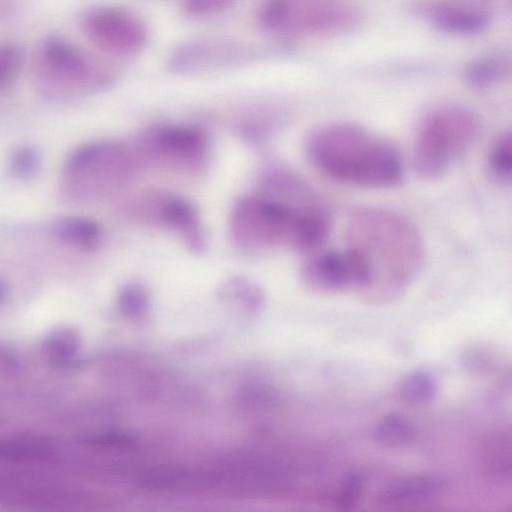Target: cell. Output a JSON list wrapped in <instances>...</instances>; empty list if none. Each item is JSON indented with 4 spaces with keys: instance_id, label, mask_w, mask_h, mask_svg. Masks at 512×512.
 Here are the masks:
<instances>
[{
    "instance_id": "1",
    "label": "cell",
    "mask_w": 512,
    "mask_h": 512,
    "mask_svg": "<svg viewBox=\"0 0 512 512\" xmlns=\"http://www.w3.org/2000/svg\"><path fill=\"white\" fill-rule=\"evenodd\" d=\"M346 246L368 273L367 290L378 294L402 289L425 260L424 242L415 225L402 214L382 207H361L350 215Z\"/></svg>"
},
{
    "instance_id": "2",
    "label": "cell",
    "mask_w": 512,
    "mask_h": 512,
    "mask_svg": "<svg viewBox=\"0 0 512 512\" xmlns=\"http://www.w3.org/2000/svg\"><path fill=\"white\" fill-rule=\"evenodd\" d=\"M305 150L316 169L342 183L388 189L404 178L397 148L354 123L330 122L314 128L306 138Z\"/></svg>"
},
{
    "instance_id": "3",
    "label": "cell",
    "mask_w": 512,
    "mask_h": 512,
    "mask_svg": "<svg viewBox=\"0 0 512 512\" xmlns=\"http://www.w3.org/2000/svg\"><path fill=\"white\" fill-rule=\"evenodd\" d=\"M479 131L472 111L446 105L431 111L421 123L414 145L413 165L425 180L446 174L471 147Z\"/></svg>"
},
{
    "instance_id": "4",
    "label": "cell",
    "mask_w": 512,
    "mask_h": 512,
    "mask_svg": "<svg viewBox=\"0 0 512 512\" xmlns=\"http://www.w3.org/2000/svg\"><path fill=\"white\" fill-rule=\"evenodd\" d=\"M256 17L262 31L278 37L343 33L360 22L350 0H264Z\"/></svg>"
},
{
    "instance_id": "5",
    "label": "cell",
    "mask_w": 512,
    "mask_h": 512,
    "mask_svg": "<svg viewBox=\"0 0 512 512\" xmlns=\"http://www.w3.org/2000/svg\"><path fill=\"white\" fill-rule=\"evenodd\" d=\"M135 149L118 141H97L76 148L65 162V173L81 182L84 194L104 196L118 190L136 173Z\"/></svg>"
},
{
    "instance_id": "6",
    "label": "cell",
    "mask_w": 512,
    "mask_h": 512,
    "mask_svg": "<svg viewBox=\"0 0 512 512\" xmlns=\"http://www.w3.org/2000/svg\"><path fill=\"white\" fill-rule=\"evenodd\" d=\"M36 68L42 78L64 87L100 90L115 80L114 73L73 43L49 37L41 43Z\"/></svg>"
},
{
    "instance_id": "7",
    "label": "cell",
    "mask_w": 512,
    "mask_h": 512,
    "mask_svg": "<svg viewBox=\"0 0 512 512\" xmlns=\"http://www.w3.org/2000/svg\"><path fill=\"white\" fill-rule=\"evenodd\" d=\"M79 25L87 39L103 53L130 58L148 42L145 24L131 11L113 5H94L83 10Z\"/></svg>"
},
{
    "instance_id": "8",
    "label": "cell",
    "mask_w": 512,
    "mask_h": 512,
    "mask_svg": "<svg viewBox=\"0 0 512 512\" xmlns=\"http://www.w3.org/2000/svg\"><path fill=\"white\" fill-rule=\"evenodd\" d=\"M263 55L256 46L227 38H196L176 46L167 59L170 72L183 76L235 69Z\"/></svg>"
},
{
    "instance_id": "9",
    "label": "cell",
    "mask_w": 512,
    "mask_h": 512,
    "mask_svg": "<svg viewBox=\"0 0 512 512\" xmlns=\"http://www.w3.org/2000/svg\"><path fill=\"white\" fill-rule=\"evenodd\" d=\"M135 151L140 162L196 172L206 163L208 140L205 133L195 126L159 125L142 135Z\"/></svg>"
},
{
    "instance_id": "10",
    "label": "cell",
    "mask_w": 512,
    "mask_h": 512,
    "mask_svg": "<svg viewBox=\"0 0 512 512\" xmlns=\"http://www.w3.org/2000/svg\"><path fill=\"white\" fill-rule=\"evenodd\" d=\"M132 218L173 230L192 252L206 248V237L195 207L183 197L167 192L140 196L129 205Z\"/></svg>"
},
{
    "instance_id": "11",
    "label": "cell",
    "mask_w": 512,
    "mask_h": 512,
    "mask_svg": "<svg viewBox=\"0 0 512 512\" xmlns=\"http://www.w3.org/2000/svg\"><path fill=\"white\" fill-rule=\"evenodd\" d=\"M307 286L320 292H341L349 289L367 290V271L349 247L342 250L313 251L301 270Z\"/></svg>"
},
{
    "instance_id": "12",
    "label": "cell",
    "mask_w": 512,
    "mask_h": 512,
    "mask_svg": "<svg viewBox=\"0 0 512 512\" xmlns=\"http://www.w3.org/2000/svg\"><path fill=\"white\" fill-rule=\"evenodd\" d=\"M420 9L438 29L455 35L479 34L490 22L485 8L468 1L442 0L427 3Z\"/></svg>"
},
{
    "instance_id": "13",
    "label": "cell",
    "mask_w": 512,
    "mask_h": 512,
    "mask_svg": "<svg viewBox=\"0 0 512 512\" xmlns=\"http://www.w3.org/2000/svg\"><path fill=\"white\" fill-rule=\"evenodd\" d=\"M447 479L438 473H417L396 478L387 483L378 495L382 505L396 506L428 500L441 493Z\"/></svg>"
},
{
    "instance_id": "14",
    "label": "cell",
    "mask_w": 512,
    "mask_h": 512,
    "mask_svg": "<svg viewBox=\"0 0 512 512\" xmlns=\"http://www.w3.org/2000/svg\"><path fill=\"white\" fill-rule=\"evenodd\" d=\"M54 232L63 243L83 251L96 249L102 239L99 224L82 216L63 217L56 222Z\"/></svg>"
},
{
    "instance_id": "15",
    "label": "cell",
    "mask_w": 512,
    "mask_h": 512,
    "mask_svg": "<svg viewBox=\"0 0 512 512\" xmlns=\"http://www.w3.org/2000/svg\"><path fill=\"white\" fill-rule=\"evenodd\" d=\"M412 424L401 414L390 412L375 425L373 440L381 447L399 448L408 445L414 439Z\"/></svg>"
},
{
    "instance_id": "16",
    "label": "cell",
    "mask_w": 512,
    "mask_h": 512,
    "mask_svg": "<svg viewBox=\"0 0 512 512\" xmlns=\"http://www.w3.org/2000/svg\"><path fill=\"white\" fill-rule=\"evenodd\" d=\"M509 71L506 59L498 55H486L471 61L465 68L466 82L477 89L487 88L502 80Z\"/></svg>"
},
{
    "instance_id": "17",
    "label": "cell",
    "mask_w": 512,
    "mask_h": 512,
    "mask_svg": "<svg viewBox=\"0 0 512 512\" xmlns=\"http://www.w3.org/2000/svg\"><path fill=\"white\" fill-rule=\"evenodd\" d=\"M437 390V381L429 372L414 370L401 380L397 395L407 405L421 406L431 402Z\"/></svg>"
},
{
    "instance_id": "18",
    "label": "cell",
    "mask_w": 512,
    "mask_h": 512,
    "mask_svg": "<svg viewBox=\"0 0 512 512\" xmlns=\"http://www.w3.org/2000/svg\"><path fill=\"white\" fill-rule=\"evenodd\" d=\"M77 332L68 327L56 328L44 338L42 348L45 354L58 364L73 360L79 349Z\"/></svg>"
},
{
    "instance_id": "19",
    "label": "cell",
    "mask_w": 512,
    "mask_h": 512,
    "mask_svg": "<svg viewBox=\"0 0 512 512\" xmlns=\"http://www.w3.org/2000/svg\"><path fill=\"white\" fill-rule=\"evenodd\" d=\"M511 140L510 131L503 132L494 141L488 154V171L501 183L510 182L511 179Z\"/></svg>"
},
{
    "instance_id": "20",
    "label": "cell",
    "mask_w": 512,
    "mask_h": 512,
    "mask_svg": "<svg viewBox=\"0 0 512 512\" xmlns=\"http://www.w3.org/2000/svg\"><path fill=\"white\" fill-rule=\"evenodd\" d=\"M487 468L494 475L505 476L511 470V445L509 439L496 437L489 440L485 451Z\"/></svg>"
},
{
    "instance_id": "21",
    "label": "cell",
    "mask_w": 512,
    "mask_h": 512,
    "mask_svg": "<svg viewBox=\"0 0 512 512\" xmlns=\"http://www.w3.org/2000/svg\"><path fill=\"white\" fill-rule=\"evenodd\" d=\"M41 164V155L33 146L16 149L10 158V171L18 179H30L37 174Z\"/></svg>"
},
{
    "instance_id": "22",
    "label": "cell",
    "mask_w": 512,
    "mask_h": 512,
    "mask_svg": "<svg viewBox=\"0 0 512 512\" xmlns=\"http://www.w3.org/2000/svg\"><path fill=\"white\" fill-rule=\"evenodd\" d=\"M365 487V477L357 470H351L342 479L335 497L336 506L340 509H350L355 506Z\"/></svg>"
},
{
    "instance_id": "23",
    "label": "cell",
    "mask_w": 512,
    "mask_h": 512,
    "mask_svg": "<svg viewBox=\"0 0 512 512\" xmlns=\"http://www.w3.org/2000/svg\"><path fill=\"white\" fill-rule=\"evenodd\" d=\"M119 307L130 317H138L145 313L148 306V295L145 288L138 283L126 284L119 294Z\"/></svg>"
},
{
    "instance_id": "24",
    "label": "cell",
    "mask_w": 512,
    "mask_h": 512,
    "mask_svg": "<svg viewBox=\"0 0 512 512\" xmlns=\"http://www.w3.org/2000/svg\"><path fill=\"white\" fill-rule=\"evenodd\" d=\"M22 64L20 49L0 42V90L8 87L17 77Z\"/></svg>"
},
{
    "instance_id": "25",
    "label": "cell",
    "mask_w": 512,
    "mask_h": 512,
    "mask_svg": "<svg viewBox=\"0 0 512 512\" xmlns=\"http://www.w3.org/2000/svg\"><path fill=\"white\" fill-rule=\"evenodd\" d=\"M234 0H184L185 14L193 18H203L220 13L228 8Z\"/></svg>"
},
{
    "instance_id": "26",
    "label": "cell",
    "mask_w": 512,
    "mask_h": 512,
    "mask_svg": "<svg viewBox=\"0 0 512 512\" xmlns=\"http://www.w3.org/2000/svg\"><path fill=\"white\" fill-rule=\"evenodd\" d=\"M90 444L105 447H127L133 440L129 435L118 432H107L94 435L87 439Z\"/></svg>"
},
{
    "instance_id": "27",
    "label": "cell",
    "mask_w": 512,
    "mask_h": 512,
    "mask_svg": "<svg viewBox=\"0 0 512 512\" xmlns=\"http://www.w3.org/2000/svg\"><path fill=\"white\" fill-rule=\"evenodd\" d=\"M9 295V285L8 283L0 278V304L3 303Z\"/></svg>"
}]
</instances>
